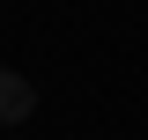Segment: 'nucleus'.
<instances>
[{
    "mask_svg": "<svg viewBox=\"0 0 148 140\" xmlns=\"http://www.w3.org/2000/svg\"><path fill=\"white\" fill-rule=\"evenodd\" d=\"M30 111H37V88L22 81V74H0V118H8V125H22Z\"/></svg>",
    "mask_w": 148,
    "mask_h": 140,
    "instance_id": "1",
    "label": "nucleus"
}]
</instances>
